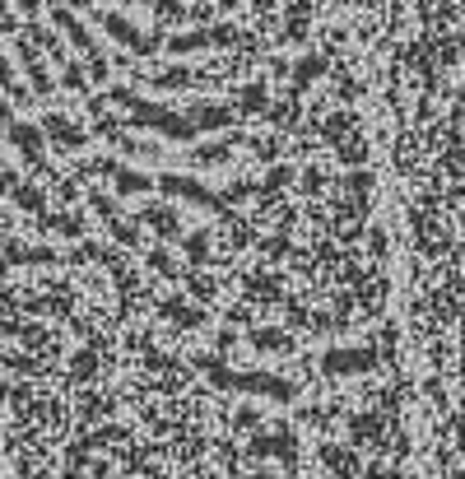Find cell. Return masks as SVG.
<instances>
[{
  "label": "cell",
  "mask_w": 465,
  "mask_h": 479,
  "mask_svg": "<svg viewBox=\"0 0 465 479\" xmlns=\"http://www.w3.org/2000/svg\"><path fill=\"white\" fill-rule=\"evenodd\" d=\"M5 19H10V14H5V0H0V23H5Z\"/></svg>",
  "instance_id": "3"
},
{
  "label": "cell",
  "mask_w": 465,
  "mask_h": 479,
  "mask_svg": "<svg viewBox=\"0 0 465 479\" xmlns=\"http://www.w3.org/2000/svg\"><path fill=\"white\" fill-rule=\"evenodd\" d=\"M61 5H89V0H61Z\"/></svg>",
  "instance_id": "2"
},
{
  "label": "cell",
  "mask_w": 465,
  "mask_h": 479,
  "mask_svg": "<svg viewBox=\"0 0 465 479\" xmlns=\"http://www.w3.org/2000/svg\"><path fill=\"white\" fill-rule=\"evenodd\" d=\"M149 5H158L163 14H182V10H177V0H149Z\"/></svg>",
  "instance_id": "1"
}]
</instances>
